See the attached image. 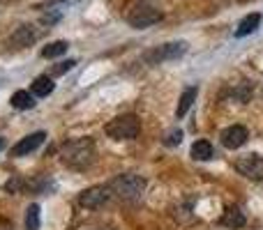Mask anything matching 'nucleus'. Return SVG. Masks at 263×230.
<instances>
[{
	"instance_id": "obj_1",
	"label": "nucleus",
	"mask_w": 263,
	"mask_h": 230,
	"mask_svg": "<svg viewBox=\"0 0 263 230\" xmlns=\"http://www.w3.org/2000/svg\"><path fill=\"white\" fill-rule=\"evenodd\" d=\"M95 143L90 138H79L69 140L60 148V161L72 171H86L95 161Z\"/></svg>"
},
{
	"instance_id": "obj_2",
	"label": "nucleus",
	"mask_w": 263,
	"mask_h": 230,
	"mask_svg": "<svg viewBox=\"0 0 263 230\" xmlns=\"http://www.w3.org/2000/svg\"><path fill=\"white\" fill-rule=\"evenodd\" d=\"M111 196L120 200H136L145 189V180L141 175H134V173H125V175H118L109 182Z\"/></svg>"
},
{
	"instance_id": "obj_3",
	"label": "nucleus",
	"mask_w": 263,
	"mask_h": 230,
	"mask_svg": "<svg viewBox=\"0 0 263 230\" xmlns=\"http://www.w3.org/2000/svg\"><path fill=\"white\" fill-rule=\"evenodd\" d=\"M106 136L114 140H132L139 136L141 131V122L136 115H118L104 127Z\"/></svg>"
},
{
	"instance_id": "obj_4",
	"label": "nucleus",
	"mask_w": 263,
	"mask_h": 230,
	"mask_svg": "<svg viewBox=\"0 0 263 230\" xmlns=\"http://www.w3.org/2000/svg\"><path fill=\"white\" fill-rule=\"evenodd\" d=\"M233 166L247 180H254V182L263 180V157H259V154H242V157L236 159Z\"/></svg>"
},
{
	"instance_id": "obj_5",
	"label": "nucleus",
	"mask_w": 263,
	"mask_h": 230,
	"mask_svg": "<svg viewBox=\"0 0 263 230\" xmlns=\"http://www.w3.org/2000/svg\"><path fill=\"white\" fill-rule=\"evenodd\" d=\"M159 18H162V12H159L155 5L143 3V5H139V7L132 9L127 21H129L132 28H148V26H153V23H157Z\"/></svg>"
},
{
	"instance_id": "obj_6",
	"label": "nucleus",
	"mask_w": 263,
	"mask_h": 230,
	"mask_svg": "<svg viewBox=\"0 0 263 230\" xmlns=\"http://www.w3.org/2000/svg\"><path fill=\"white\" fill-rule=\"evenodd\" d=\"M109 198H111L109 184H97V186H90V189L79 194V205L86 210H97L104 203H109Z\"/></svg>"
},
{
	"instance_id": "obj_7",
	"label": "nucleus",
	"mask_w": 263,
	"mask_h": 230,
	"mask_svg": "<svg viewBox=\"0 0 263 230\" xmlns=\"http://www.w3.org/2000/svg\"><path fill=\"white\" fill-rule=\"evenodd\" d=\"M219 138H222L224 148L236 150V148H240V145L247 143V138H250V131H247L242 124H233V127H227V129L222 131V136H219Z\"/></svg>"
},
{
	"instance_id": "obj_8",
	"label": "nucleus",
	"mask_w": 263,
	"mask_h": 230,
	"mask_svg": "<svg viewBox=\"0 0 263 230\" xmlns=\"http://www.w3.org/2000/svg\"><path fill=\"white\" fill-rule=\"evenodd\" d=\"M44 138H46L44 131H35V134H30V136H26V138H21V140H18V143L12 148V157H23V154L35 152V150L40 148L42 143H44Z\"/></svg>"
},
{
	"instance_id": "obj_9",
	"label": "nucleus",
	"mask_w": 263,
	"mask_h": 230,
	"mask_svg": "<svg viewBox=\"0 0 263 230\" xmlns=\"http://www.w3.org/2000/svg\"><path fill=\"white\" fill-rule=\"evenodd\" d=\"M37 37H40V32L32 26H18L16 30L12 32V37H9V46H12V49H26L32 41H37Z\"/></svg>"
},
{
	"instance_id": "obj_10",
	"label": "nucleus",
	"mask_w": 263,
	"mask_h": 230,
	"mask_svg": "<svg viewBox=\"0 0 263 230\" xmlns=\"http://www.w3.org/2000/svg\"><path fill=\"white\" fill-rule=\"evenodd\" d=\"M185 51H187V44H185V41H171V44L159 46V49L153 53V60H157V62H164V60H173V58H180Z\"/></svg>"
},
{
	"instance_id": "obj_11",
	"label": "nucleus",
	"mask_w": 263,
	"mask_h": 230,
	"mask_svg": "<svg viewBox=\"0 0 263 230\" xmlns=\"http://www.w3.org/2000/svg\"><path fill=\"white\" fill-rule=\"evenodd\" d=\"M196 95H199V90H196L194 86L192 88H185V92L180 95V101H178V109H176V115H178V120H182L187 113H190V109H192V104L196 101Z\"/></svg>"
},
{
	"instance_id": "obj_12",
	"label": "nucleus",
	"mask_w": 263,
	"mask_h": 230,
	"mask_svg": "<svg viewBox=\"0 0 263 230\" xmlns=\"http://www.w3.org/2000/svg\"><path fill=\"white\" fill-rule=\"evenodd\" d=\"M219 223H222L224 228H233V230L242 228V226H245V214H242L238 207H227V210H224L222 221H219Z\"/></svg>"
},
{
	"instance_id": "obj_13",
	"label": "nucleus",
	"mask_w": 263,
	"mask_h": 230,
	"mask_svg": "<svg viewBox=\"0 0 263 230\" xmlns=\"http://www.w3.org/2000/svg\"><path fill=\"white\" fill-rule=\"evenodd\" d=\"M259 23H261V14H247V16L242 18L240 23H238L236 37L240 39V37H247V35H252V32H256Z\"/></svg>"
},
{
	"instance_id": "obj_14",
	"label": "nucleus",
	"mask_w": 263,
	"mask_h": 230,
	"mask_svg": "<svg viewBox=\"0 0 263 230\" xmlns=\"http://www.w3.org/2000/svg\"><path fill=\"white\" fill-rule=\"evenodd\" d=\"M9 101H12L14 109L28 111V109H32V106H35V95H32V92H28V90H16Z\"/></svg>"
},
{
	"instance_id": "obj_15",
	"label": "nucleus",
	"mask_w": 263,
	"mask_h": 230,
	"mask_svg": "<svg viewBox=\"0 0 263 230\" xmlns=\"http://www.w3.org/2000/svg\"><path fill=\"white\" fill-rule=\"evenodd\" d=\"M30 92L35 97H49L53 92V81L49 76H37L30 86Z\"/></svg>"
},
{
	"instance_id": "obj_16",
	"label": "nucleus",
	"mask_w": 263,
	"mask_h": 230,
	"mask_svg": "<svg viewBox=\"0 0 263 230\" xmlns=\"http://www.w3.org/2000/svg\"><path fill=\"white\" fill-rule=\"evenodd\" d=\"M192 157H194L196 161H208V159L213 157V145H210L208 140H196V143L192 145Z\"/></svg>"
},
{
	"instance_id": "obj_17",
	"label": "nucleus",
	"mask_w": 263,
	"mask_h": 230,
	"mask_svg": "<svg viewBox=\"0 0 263 230\" xmlns=\"http://www.w3.org/2000/svg\"><path fill=\"white\" fill-rule=\"evenodd\" d=\"M67 49H69V44L67 41H51L49 46H44V49H42V55H44V58H58V55H63V53H67Z\"/></svg>"
},
{
	"instance_id": "obj_18",
	"label": "nucleus",
	"mask_w": 263,
	"mask_h": 230,
	"mask_svg": "<svg viewBox=\"0 0 263 230\" xmlns=\"http://www.w3.org/2000/svg\"><path fill=\"white\" fill-rule=\"evenodd\" d=\"M26 228L28 230H40V207L30 205L26 212Z\"/></svg>"
},
{
	"instance_id": "obj_19",
	"label": "nucleus",
	"mask_w": 263,
	"mask_h": 230,
	"mask_svg": "<svg viewBox=\"0 0 263 230\" xmlns=\"http://www.w3.org/2000/svg\"><path fill=\"white\" fill-rule=\"evenodd\" d=\"M26 186H28L26 180H21V177H12V180L5 184V191H9V194H21Z\"/></svg>"
},
{
	"instance_id": "obj_20",
	"label": "nucleus",
	"mask_w": 263,
	"mask_h": 230,
	"mask_svg": "<svg viewBox=\"0 0 263 230\" xmlns=\"http://www.w3.org/2000/svg\"><path fill=\"white\" fill-rule=\"evenodd\" d=\"M182 140V131L180 129H173L166 134V138H164V145H168V148H173V145H180Z\"/></svg>"
},
{
	"instance_id": "obj_21",
	"label": "nucleus",
	"mask_w": 263,
	"mask_h": 230,
	"mask_svg": "<svg viewBox=\"0 0 263 230\" xmlns=\"http://www.w3.org/2000/svg\"><path fill=\"white\" fill-rule=\"evenodd\" d=\"M74 65H77V60H67V62H60L58 67L53 69V74H65V72H69Z\"/></svg>"
},
{
	"instance_id": "obj_22",
	"label": "nucleus",
	"mask_w": 263,
	"mask_h": 230,
	"mask_svg": "<svg viewBox=\"0 0 263 230\" xmlns=\"http://www.w3.org/2000/svg\"><path fill=\"white\" fill-rule=\"evenodd\" d=\"M0 230H14L12 221H9V219H0Z\"/></svg>"
},
{
	"instance_id": "obj_23",
	"label": "nucleus",
	"mask_w": 263,
	"mask_h": 230,
	"mask_svg": "<svg viewBox=\"0 0 263 230\" xmlns=\"http://www.w3.org/2000/svg\"><path fill=\"white\" fill-rule=\"evenodd\" d=\"M97 230H116V228H111V226H102V228H97Z\"/></svg>"
},
{
	"instance_id": "obj_24",
	"label": "nucleus",
	"mask_w": 263,
	"mask_h": 230,
	"mask_svg": "<svg viewBox=\"0 0 263 230\" xmlns=\"http://www.w3.org/2000/svg\"><path fill=\"white\" fill-rule=\"evenodd\" d=\"M3 148H5V140H3V138H0V150H3Z\"/></svg>"
}]
</instances>
